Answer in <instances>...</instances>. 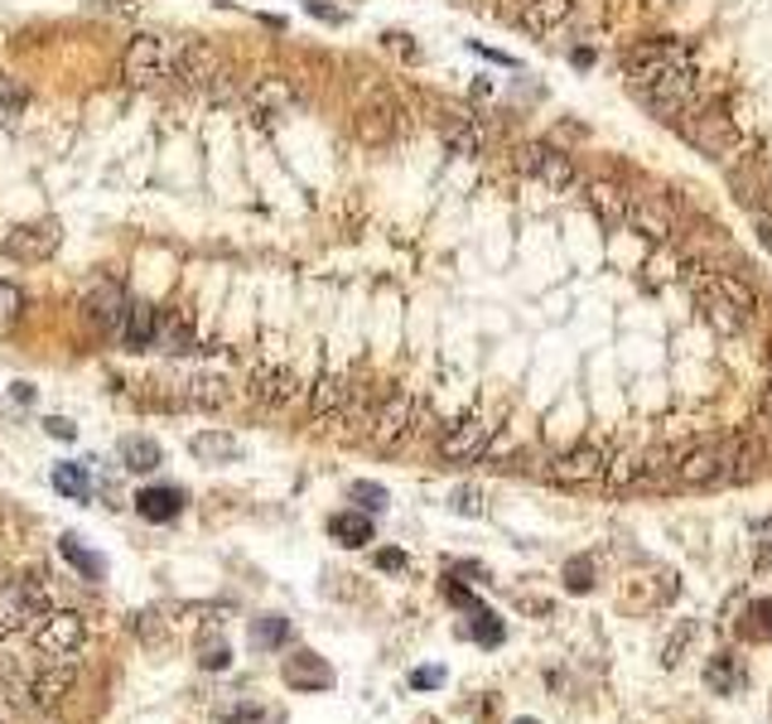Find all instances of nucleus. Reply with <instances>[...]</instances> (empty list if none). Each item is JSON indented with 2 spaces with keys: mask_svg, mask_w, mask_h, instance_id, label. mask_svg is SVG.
I'll use <instances>...</instances> for the list:
<instances>
[{
  "mask_svg": "<svg viewBox=\"0 0 772 724\" xmlns=\"http://www.w3.org/2000/svg\"><path fill=\"white\" fill-rule=\"evenodd\" d=\"M174 77L188 93H204L212 102H237V73H232L228 53L212 49L208 39H184L174 49Z\"/></svg>",
  "mask_w": 772,
  "mask_h": 724,
  "instance_id": "1",
  "label": "nucleus"
},
{
  "mask_svg": "<svg viewBox=\"0 0 772 724\" xmlns=\"http://www.w3.org/2000/svg\"><path fill=\"white\" fill-rule=\"evenodd\" d=\"M696 59H690L686 44H671V39H652V44H637L623 59V73H628V87L642 93V87H657V83H671V77L690 73Z\"/></svg>",
  "mask_w": 772,
  "mask_h": 724,
  "instance_id": "2",
  "label": "nucleus"
},
{
  "mask_svg": "<svg viewBox=\"0 0 772 724\" xmlns=\"http://www.w3.org/2000/svg\"><path fill=\"white\" fill-rule=\"evenodd\" d=\"M121 73L131 87H164L174 77V44L164 35H136L121 53Z\"/></svg>",
  "mask_w": 772,
  "mask_h": 724,
  "instance_id": "3",
  "label": "nucleus"
},
{
  "mask_svg": "<svg viewBox=\"0 0 772 724\" xmlns=\"http://www.w3.org/2000/svg\"><path fill=\"white\" fill-rule=\"evenodd\" d=\"M676 488H730L734 483V440L730 444H696L676 464Z\"/></svg>",
  "mask_w": 772,
  "mask_h": 724,
  "instance_id": "4",
  "label": "nucleus"
},
{
  "mask_svg": "<svg viewBox=\"0 0 772 724\" xmlns=\"http://www.w3.org/2000/svg\"><path fill=\"white\" fill-rule=\"evenodd\" d=\"M681 131H686V140L696 145L700 155H710V160H734L738 155V126H734L730 111H720V107L681 116Z\"/></svg>",
  "mask_w": 772,
  "mask_h": 724,
  "instance_id": "5",
  "label": "nucleus"
},
{
  "mask_svg": "<svg viewBox=\"0 0 772 724\" xmlns=\"http://www.w3.org/2000/svg\"><path fill=\"white\" fill-rule=\"evenodd\" d=\"M517 164H522V174H531L541 188H551V194H569V188L579 184V170H575V160H569L565 150H555V145H546V140H527L517 150Z\"/></svg>",
  "mask_w": 772,
  "mask_h": 724,
  "instance_id": "6",
  "label": "nucleus"
},
{
  "mask_svg": "<svg viewBox=\"0 0 772 724\" xmlns=\"http://www.w3.org/2000/svg\"><path fill=\"white\" fill-rule=\"evenodd\" d=\"M49 614V594L39 589V579H5L0 585V633H25Z\"/></svg>",
  "mask_w": 772,
  "mask_h": 724,
  "instance_id": "7",
  "label": "nucleus"
},
{
  "mask_svg": "<svg viewBox=\"0 0 772 724\" xmlns=\"http://www.w3.org/2000/svg\"><path fill=\"white\" fill-rule=\"evenodd\" d=\"M77 682V662L73 656H49L44 666H29V686H25V710L29 715H49Z\"/></svg>",
  "mask_w": 772,
  "mask_h": 724,
  "instance_id": "8",
  "label": "nucleus"
},
{
  "mask_svg": "<svg viewBox=\"0 0 772 724\" xmlns=\"http://www.w3.org/2000/svg\"><path fill=\"white\" fill-rule=\"evenodd\" d=\"M87 642V623L83 614H73V609H49L39 623H35V648L44 656H77Z\"/></svg>",
  "mask_w": 772,
  "mask_h": 724,
  "instance_id": "9",
  "label": "nucleus"
},
{
  "mask_svg": "<svg viewBox=\"0 0 772 724\" xmlns=\"http://www.w3.org/2000/svg\"><path fill=\"white\" fill-rule=\"evenodd\" d=\"M232 401V382L222 372H184L170 382V406L184 410H218Z\"/></svg>",
  "mask_w": 772,
  "mask_h": 724,
  "instance_id": "10",
  "label": "nucleus"
},
{
  "mask_svg": "<svg viewBox=\"0 0 772 724\" xmlns=\"http://www.w3.org/2000/svg\"><path fill=\"white\" fill-rule=\"evenodd\" d=\"M242 102L252 107V116L275 121V116H290V111L299 107V93L285 73H266V77H256V83H246Z\"/></svg>",
  "mask_w": 772,
  "mask_h": 724,
  "instance_id": "11",
  "label": "nucleus"
},
{
  "mask_svg": "<svg viewBox=\"0 0 772 724\" xmlns=\"http://www.w3.org/2000/svg\"><path fill=\"white\" fill-rule=\"evenodd\" d=\"M492 420L488 416H468V420H458V426H450V434L440 440V459L444 464H478L488 454V444H492Z\"/></svg>",
  "mask_w": 772,
  "mask_h": 724,
  "instance_id": "12",
  "label": "nucleus"
},
{
  "mask_svg": "<svg viewBox=\"0 0 772 724\" xmlns=\"http://www.w3.org/2000/svg\"><path fill=\"white\" fill-rule=\"evenodd\" d=\"M416 416H420L416 396L391 392L382 406H377V416H372V444H377V450H396V444L416 430Z\"/></svg>",
  "mask_w": 772,
  "mask_h": 724,
  "instance_id": "13",
  "label": "nucleus"
},
{
  "mask_svg": "<svg viewBox=\"0 0 772 724\" xmlns=\"http://www.w3.org/2000/svg\"><path fill=\"white\" fill-rule=\"evenodd\" d=\"M623 228H633L637 237H647V242H671L676 237V213H671V204L657 194H628V222H623Z\"/></svg>",
  "mask_w": 772,
  "mask_h": 724,
  "instance_id": "14",
  "label": "nucleus"
},
{
  "mask_svg": "<svg viewBox=\"0 0 772 724\" xmlns=\"http://www.w3.org/2000/svg\"><path fill=\"white\" fill-rule=\"evenodd\" d=\"M603 464H609V454H603L599 444H575V450L555 454V459L546 464V478H551V483H565V488H575V483H599V478H603Z\"/></svg>",
  "mask_w": 772,
  "mask_h": 724,
  "instance_id": "15",
  "label": "nucleus"
},
{
  "mask_svg": "<svg viewBox=\"0 0 772 724\" xmlns=\"http://www.w3.org/2000/svg\"><path fill=\"white\" fill-rule=\"evenodd\" d=\"M63 242V228L53 218H39V222H25L5 237V256L10 261H49Z\"/></svg>",
  "mask_w": 772,
  "mask_h": 724,
  "instance_id": "16",
  "label": "nucleus"
},
{
  "mask_svg": "<svg viewBox=\"0 0 772 724\" xmlns=\"http://www.w3.org/2000/svg\"><path fill=\"white\" fill-rule=\"evenodd\" d=\"M121 315H126V295H121L117 281H102L83 295V324L93 333H102V339H117Z\"/></svg>",
  "mask_w": 772,
  "mask_h": 724,
  "instance_id": "17",
  "label": "nucleus"
},
{
  "mask_svg": "<svg viewBox=\"0 0 772 724\" xmlns=\"http://www.w3.org/2000/svg\"><path fill=\"white\" fill-rule=\"evenodd\" d=\"M150 353H164V358H188L198 353V333H194V319L184 309H155V343Z\"/></svg>",
  "mask_w": 772,
  "mask_h": 724,
  "instance_id": "18",
  "label": "nucleus"
},
{
  "mask_svg": "<svg viewBox=\"0 0 772 724\" xmlns=\"http://www.w3.org/2000/svg\"><path fill=\"white\" fill-rule=\"evenodd\" d=\"M396 136H401V107L391 102L387 93H377L372 102L357 111V140L372 145V150H382V145H391Z\"/></svg>",
  "mask_w": 772,
  "mask_h": 724,
  "instance_id": "19",
  "label": "nucleus"
},
{
  "mask_svg": "<svg viewBox=\"0 0 772 724\" xmlns=\"http://www.w3.org/2000/svg\"><path fill=\"white\" fill-rule=\"evenodd\" d=\"M690 290H696V305H700L704 324H710L714 333H724V339H738V333H744L748 319L738 315V309L730 305V299H724L720 290L710 285V275H690Z\"/></svg>",
  "mask_w": 772,
  "mask_h": 724,
  "instance_id": "20",
  "label": "nucleus"
},
{
  "mask_svg": "<svg viewBox=\"0 0 772 724\" xmlns=\"http://www.w3.org/2000/svg\"><path fill=\"white\" fill-rule=\"evenodd\" d=\"M585 204L595 208V218L603 222L609 232H618L628 222V194H623L613 180H589L585 184Z\"/></svg>",
  "mask_w": 772,
  "mask_h": 724,
  "instance_id": "21",
  "label": "nucleus"
},
{
  "mask_svg": "<svg viewBox=\"0 0 772 724\" xmlns=\"http://www.w3.org/2000/svg\"><path fill=\"white\" fill-rule=\"evenodd\" d=\"M295 386H299V377L290 372V367H256V372H252V401H256V406H266V410L295 401Z\"/></svg>",
  "mask_w": 772,
  "mask_h": 724,
  "instance_id": "22",
  "label": "nucleus"
},
{
  "mask_svg": "<svg viewBox=\"0 0 772 724\" xmlns=\"http://www.w3.org/2000/svg\"><path fill=\"white\" fill-rule=\"evenodd\" d=\"M117 343L126 353H150V343H155V305H145V299H126Z\"/></svg>",
  "mask_w": 772,
  "mask_h": 724,
  "instance_id": "23",
  "label": "nucleus"
},
{
  "mask_svg": "<svg viewBox=\"0 0 772 724\" xmlns=\"http://www.w3.org/2000/svg\"><path fill=\"white\" fill-rule=\"evenodd\" d=\"M353 396H357V386H348V377L329 372V377H323V382L315 386V406H309V416H315L319 426H323L329 416H333V420L348 416V410H353Z\"/></svg>",
  "mask_w": 772,
  "mask_h": 724,
  "instance_id": "24",
  "label": "nucleus"
},
{
  "mask_svg": "<svg viewBox=\"0 0 772 724\" xmlns=\"http://www.w3.org/2000/svg\"><path fill=\"white\" fill-rule=\"evenodd\" d=\"M285 682L295 690H309V696H315V690L333 686V666L315 652H295V656H285Z\"/></svg>",
  "mask_w": 772,
  "mask_h": 724,
  "instance_id": "25",
  "label": "nucleus"
},
{
  "mask_svg": "<svg viewBox=\"0 0 772 724\" xmlns=\"http://www.w3.org/2000/svg\"><path fill=\"white\" fill-rule=\"evenodd\" d=\"M136 512L145 521H155V527H164V521H174L179 512H184V493L170 483H150L136 493Z\"/></svg>",
  "mask_w": 772,
  "mask_h": 724,
  "instance_id": "26",
  "label": "nucleus"
},
{
  "mask_svg": "<svg viewBox=\"0 0 772 724\" xmlns=\"http://www.w3.org/2000/svg\"><path fill=\"white\" fill-rule=\"evenodd\" d=\"M440 136L444 145H450V155H458V160H474L478 150H483V126H478L474 116H464V111H450L444 116V126H440Z\"/></svg>",
  "mask_w": 772,
  "mask_h": 724,
  "instance_id": "27",
  "label": "nucleus"
},
{
  "mask_svg": "<svg viewBox=\"0 0 772 724\" xmlns=\"http://www.w3.org/2000/svg\"><path fill=\"white\" fill-rule=\"evenodd\" d=\"M704 686H710L714 696H738V690L748 686V666L738 662L734 652L710 656V666H704Z\"/></svg>",
  "mask_w": 772,
  "mask_h": 724,
  "instance_id": "28",
  "label": "nucleus"
},
{
  "mask_svg": "<svg viewBox=\"0 0 772 724\" xmlns=\"http://www.w3.org/2000/svg\"><path fill=\"white\" fill-rule=\"evenodd\" d=\"M188 450H194V459L204 464H237L242 459V440L237 434H218V430H204L188 440Z\"/></svg>",
  "mask_w": 772,
  "mask_h": 724,
  "instance_id": "29",
  "label": "nucleus"
},
{
  "mask_svg": "<svg viewBox=\"0 0 772 724\" xmlns=\"http://www.w3.org/2000/svg\"><path fill=\"white\" fill-rule=\"evenodd\" d=\"M329 537L339 541V545H348V551H357V545L372 541V517H367V512H357V507L333 512V517H329Z\"/></svg>",
  "mask_w": 772,
  "mask_h": 724,
  "instance_id": "30",
  "label": "nucleus"
},
{
  "mask_svg": "<svg viewBox=\"0 0 772 724\" xmlns=\"http://www.w3.org/2000/svg\"><path fill=\"white\" fill-rule=\"evenodd\" d=\"M704 275H710V285L720 290V295L730 299V305H734L744 319H753V315H758V290L748 285L744 275H730V271H704Z\"/></svg>",
  "mask_w": 772,
  "mask_h": 724,
  "instance_id": "31",
  "label": "nucleus"
},
{
  "mask_svg": "<svg viewBox=\"0 0 772 724\" xmlns=\"http://www.w3.org/2000/svg\"><path fill=\"white\" fill-rule=\"evenodd\" d=\"M49 483L59 488L69 503H87L93 498V478H87V464L83 459H69V464H53V474H49Z\"/></svg>",
  "mask_w": 772,
  "mask_h": 724,
  "instance_id": "32",
  "label": "nucleus"
},
{
  "mask_svg": "<svg viewBox=\"0 0 772 724\" xmlns=\"http://www.w3.org/2000/svg\"><path fill=\"white\" fill-rule=\"evenodd\" d=\"M121 464H126L131 474H155L164 464V454L150 434H126V440H121Z\"/></svg>",
  "mask_w": 772,
  "mask_h": 724,
  "instance_id": "33",
  "label": "nucleus"
},
{
  "mask_svg": "<svg viewBox=\"0 0 772 724\" xmlns=\"http://www.w3.org/2000/svg\"><path fill=\"white\" fill-rule=\"evenodd\" d=\"M565 15H569V0H527L522 25H527L531 35H551L555 25H565Z\"/></svg>",
  "mask_w": 772,
  "mask_h": 724,
  "instance_id": "34",
  "label": "nucleus"
},
{
  "mask_svg": "<svg viewBox=\"0 0 772 724\" xmlns=\"http://www.w3.org/2000/svg\"><path fill=\"white\" fill-rule=\"evenodd\" d=\"M59 555H63V561H69V565H73V570H77V575H83V579H102V575H107V565H102V555H93V551H87V545H83V541H77V537H73V531H69V537H63V541H59Z\"/></svg>",
  "mask_w": 772,
  "mask_h": 724,
  "instance_id": "35",
  "label": "nucleus"
},
{
  "mask_svg": "<svg viewBox=\"0 0 772 724\" xmlns=\"http://www.w3.org/2000/svg\"><path fill=\"white\" fill-rule=\"evenodd\" d=\"M25 686H29V666L15 652L0 648V696H10L15 705H25Z\"/></svg>",
  "mask_w": 772,
  "mask_h": 724,
  "instance_id": "36",
  "label": "nucleus"
},
{
  "mask_svg": "<svg viewBox=\"0 0 772 724\" xmlns=\"http://www.w3.org/2000/svg\"><path fill=\"white\" fill-rule=\"evenodd\" d=\"M468 638L478 642V648H502V638H507V628H502V618L492 614V609H474L468 614Z\"/></svg>",
  "mask_w": 772,
  "mask_h": 724,
  "instance_id": "37",
  "label": "nucleus"
},
{
  "mask_svg": "<svg viewBox=\"0 0 772 724\" xmlns=\"http://www.w3.org/2000/svg\"><path fill=\"white\" fill-rule=\"evenodd\" d=\"M20 319H25V290L15 281H0V339H10L20 329Z\"/></svg>",
  "mask_w": 772,
  "mask_h": 724,
  "instance_id": "38",
  "label": "nucleus"
},
{
  "mask_svg": "<svg viewBox=\"0 0 772 724\" xmlns=\"http://www.w3.org/2000/svg\"><path fill=\"white\" fill-rule=\"evenodd\" d=\"M252 642H256L261 652L285 648V642H290V623H285V618H256V623H252Z\"/></svg>",
  "mask_w": 772,
  "mask_h": 724,
  "instance_id": "39",
  "label": "nucleus"
},
{
  "mask_svg": "<svg viewBox=\"0 0 772 724\" xmlns=\"http://www.w3.org/2000/svg\"><path fill=\"white\" fill-rule=\"evenodd\" d=\"M348 498L357 503V512H367V517L387 512V503H391V493H387V488H382V483H367V478H363V483H353V488H348Z\"/></svg>",
  "mask_w": 772,
  "mask_h": 724,
  "instance_id": "40",
  "label": "nucleus"
},
{
  "mask_svg": "<svg viewBox=\"0 0 772 724\" xmlns=\"http://www.w3.org/2000/svg\"><path fill=\"white\" fill-rule=\"evenodd\" d=\"M696 623H681V628L676 633H671V642H666V648H662V666H666V672H671V666H681V662H686V648H690V642H696Z\"/></svg>",
  "mask_w": 772,
  "mask_h": 724,
  "instance_id": "41",
  "label": "nucleus"
},
{
  "mask_svg": "<svg viewBox=\"0 0 772 724\" xmlns=\"http://www.w3.org/2000/svg\"><path fill=\"white\" fill-rule=\"evenodd\" d=\"M744 638H758V642H768V638H772V599H758V604H748Z\"/></svg>",
  "mask_w": 772,
  "mask_h": 724,
  "instance_id": "42",
  "label": "nucleus"
},
{
  "mask_svg": "<svg viewBox=\"0 0 772 724\" xmlns=\"http://www.w3.org/2000/svg\"><path fill=\"white\" fill-rule=\"evenodd\" d=\"M565 589L569 594H589V589H595V561H589V555L565 565Z\"/></svg>",
  "mask_w": 772,
  "mask_h": 724,
  "instance_id": "43",
  "label": "nucleus"
},
{
  "mask_svg": "<svg viewBox=\"0 0 772 724\" xmlns=\"http://www.w3.org/2000/svg\"><path fill=\"white\" fill-rule=\"evenodd\" d=\"M198 666H204V672H228V666H232V648H228V642H204V648H198Z\"/></svg>",
  "mask_w": 772,
  "mask_h": 724,
  "instance_id": "44",
  "label": "nucleus"
},
{
  "mask_svg": "<svg viewBox=\"0 0 772 724\" xmlns=\"http://www.w3.org/2000/svg\"><path fill=\"white\" fill-rule=\"evenodd\" d=\"M25 102H29L25 87H20L15 77L0 73V116H15V111H25Z\"/></svg>",
  "mask_w": 772,
  "mask_h": 724,
  "instance_id": "45",
  "label": "nucleus"
},
{
  "mask_svg": "<svg viewBox=\"0 0 772 724\" xmlns=\"http://www.w3.org/2000/svg\"><path fill=\"white\" fill-rule=\"evenodd\" d=\"M450 507L458 512V517H483V493H478V488H454Z\"/></svg>",
  "mask_w": 772,
  "mask_h": 724,
  "instance_id": "46",
  "label": "nucleus"
},
{
  "mask_svg": "<svg viewBox=\"0 0 772 724\" xmlns=\"http://www.w3.org/2000/svg\"><path fill=\"white\" fill-rule=\"evenodd\" d=\"M410 686H416V690H440L444 686V666H420V672H410Z\"/></svg>",
  "mask_w": 772,
  "mask_h": 724,
  "instance_id": "47",
  "label": "nucleus"
},
{
  "mask_svg": "<svg viewBox=\"0 0 772 724\" xmlns=\"http://www.w3.org/2000/svg\"><path fill=\"white\" fill-rule=\"evenodd\" d=\"M44 434L69 444V440H77V426H73V420H63V416H49V420H44Z\"/></svg>",
  "mask_w": 772,
  "mask_h": 724,
  "instance_id": "48",
  "label": "nucleus"
},
{
  "mask_svg": "<svg viewBox=\"0 0 772 724\" xmlns=\"http://www.w3.org/2000/svg\"><path fill=\"white\" fill-rule=\"evenodd\" d=\"M377 570H387V575L406 570V555H401V551H377Z\"/></svg>",
  "mask_w": 772,
  "mask_h": 724,
  "instance_id": "49",
  "label": "nucleus"
},
{
  "mask_svg": "<svg viewBox=\"0 0 772 724\" xmlns=\"http://www.w3.org/2000/svg\"><path fill=\"white\" fill-rule=\"evenodd\" d=\"M758 410H763V420H772V372H768V386H763V396H758Z\"/></svg>",
  "mask_w": 772,
  "mask_h": 724,
  "instance_id": "50",
  "label": "nucleus"
},
{
  "mask_svg": "<svg viewBox=\"0 0 772 724\" xmlns=\"http://www.w3.org/2000/svg\"><path fill=\"white\" fill-rule=\"evenodd\" d=\"M387 44H391L396 53H410V59H416V44H406V35H387Z\"/></svg>",
  "mask_w": 772,
  "mask_h": 724,
  "instance_id": "51",
  "label": "nucleus"
},
{
  "mask_svg": "<svg viewBox=\"0 0 772 724\" xmlns=\"http://www.w3.org/2000/svg\"><path fill=\"white\" fill-rule=\"evenodd\" d=\"M10 396L25 401V406H29V401H35V386H29V382H15V386H10Z\"/></svg>",
  "mask_w": 772,
  "mask_h": 724,
  "instance_id": "52",
  "label": "nucleus"
},
{
  "mask_svg": "<svg viewBox=\"0 0 772 724\" xmlns=\"http://www.w3.org/2000/svg\"><path fill=\"white\" fill-rule=\"evenodd\" d=\"M517 724H536V720H517Z\"/></svg>",
  "mask_w": 772,
  "mask_h": 724,
  "instance_id": "53",
  "label": "nucleus"
},
{
  "mask_svg": "<svg viewBox=\"0 0 772 724\" xmlns=\"http://www.w3.org/2000/svg\"><path fill=\"white\" fill-rule=\"evenodd\" d=\"M0 724H5V710H0Z\"/></svg>",
  "mask_w": 772,
  "mask_h": 724,
  "instance_id": "54",
  "label": "nucleus"
}]
</instances>
